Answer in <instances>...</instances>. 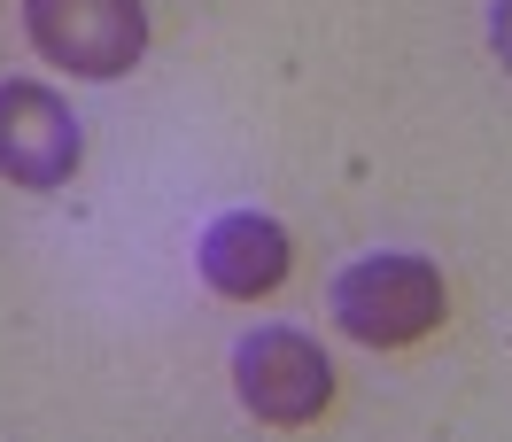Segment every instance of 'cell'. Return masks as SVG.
Returning <instances> with one entry per match:
<instances>
[{"mask_svg": "<svg viewBox=\"0 0 512 442\" xmlns=\"http://www.w3.org/2000/svg\"><path fill=\"white\" fill-rule=\"evenodd\" d=\"M443 318H450V287L427 256H404V249L357 256L350 272L334 280V326L365 349H412Z\"/></svg>", "mask_w": 512, "mask_h": 442, "instance_id": "1", "label": "cell"}, {"mask_svg": "<svg viewBox=\"0 0 512 442\" xmlns=\"http://www.w3.org/2000/svg\"><path fill=\"white\" fill-rule=\"evenodd\" d=\"M334 388H342L334 357L311 334H295V326H256L233 349V396L264 427H311V419H326Z\"/></svg>", "mask_w": 512, "mask_h": 442, "instance_id": "2", "label": "cell"}, {"mask_svg": "<svg viewBox=\"0 0 512 442\" xmlns=\"http://www.w3.org/2000/svg\"><path fill=\"white\" fill-rule=\"evenodd\" d=\"M24 32L70 78H125L148 55V0H24Z\"/></svg>", "mask_w": 512, "mask_h": 442, "instance_id": "3", "label": "cell"}, {"mask_svg": "<svg viewBox=\"0 0 512 442\" xmlns=\"http://www.w3.org/2000/svg\"><path fill=\"white\" fill-rule=\"evenodd\" d=\"M78 163H86V132L70 117V101L47 94L39 78H8L0 86V179L55 194L78 179Z\"/></svg>", "mask_w": 512, "mask_h": 442, "instance_id": "4", "label": "cell"}, {"mask_svg": "<svg viewBox=\"0 0 512 442\" xmlns=\"http://www.w3.org/2000/svg\"><path fill=\"white\" fill-rule=\"evenodd\" d=\"M202 280L218 287L225 303H264V295H280L295 272V241L280 218H264V210H233L202 233Z\"/></svg>", "mask_w": 512, "mask_h": 442, "instance_id": "5", "label": "cell"}, {"mask_svg": "<svg viewBox=\"0 0 512 442\" xmlns=\"http://www.w3.org/2000/svg\"><path fill=\"white\" fill-rule=\"evenodd\" d=\"M489 47H497L505 70H512V0H489Z\"/></svg>", "mask_w": 512, "mask_h": 442, "instance_id": "6", "label": "cell"}]
</instances>
